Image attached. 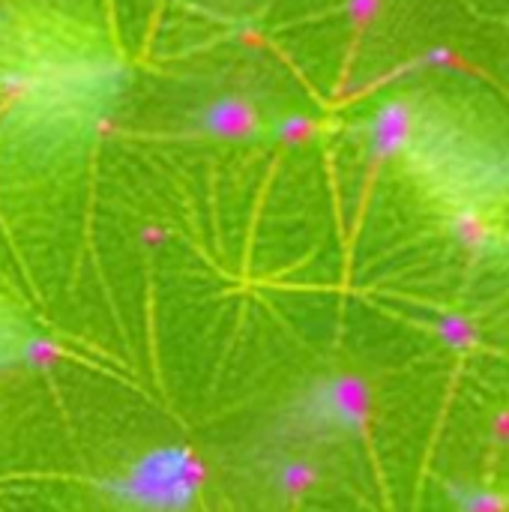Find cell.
I'll return each instance as SVG.
<instances>
[{"label": "cell", "instance_id": "cell-2", "mask_svg": "<svg viewBox=\"0 0 509 512\" xmlns=\"http://www.w3.org/2000/svg\"><path fill=\"white\" fill-rule=\"evenodd\" d=\"M201 129L222 141H252L261 138L270 126L261 108L249 96H222L201 114Z\"/></svg>", "mask_w": 509, "mask_h": 512}, {"label": "cell", "instance_id": "cell-1", "mask_svg": "<svg viewBox=\"0 0 509 512\" xmlns=\"http://www.w3.org/2000/svg\"><path fill=\"white\" fill-rule=\"evenodd\" d=\"M189 486V462L180 453H156L135 465L117 492L144 510H165L177 507L189 495Z\"/></svg>", "mask_w": 509, "mask_h": 512}]
</instances>
